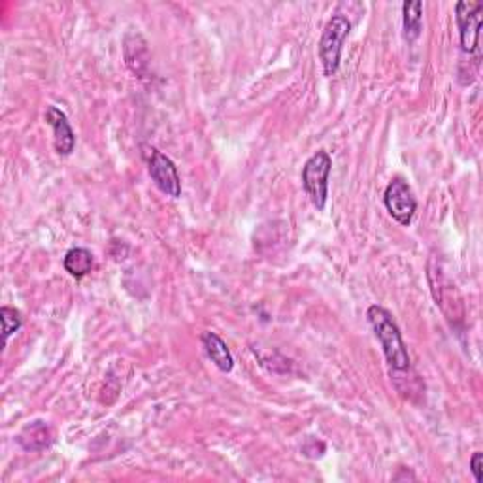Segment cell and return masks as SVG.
<instances>
[{"mask_svg":"<svg viewBox=\"0 0 483 483\" xmlns=\"http://www.w3.org/2000/svg\"><path fill=\"white\" fill-rule=\"evenodd\" d=\"M367 319L382 346L391 374L392 372L401 374V372L410 370L411 367L410 355L402 340L401 329L397 325V321L392 319L391 312H387L384 306H378V304H372V306L367 310Z\"/></svg>","mask_w":483,"mask_h":483,"instance_id":"obj_1","label":"cell"},{"mask_svg":"<svg viewBox=\"0 0 483 483\" xmlns=\"http://www.w3.org/2000/svg\"><path fill=\"white\" fill-rule=\"evenodd\" d=\"M351 32V22L346 15H332L327 22L323 34H321V40L317 46V56L321 61V66H323V74L327 78H332L338 68L340 61H342V51L344 44Z\"/></svg>","mask_w":483,"mask_h":483,"instance_id":"obj_2","label":"cell"},{"mask_svg":"<svg viewBox=\"0 0 483 483\" xmlns=\"http://www.w3.org/2000/svg\"><path fill=\"white\" fill-rule=\"evenodd\" d=\"M332 170V157L329 151H315L302 167V187L317 211H323L329 201V177Z\"/></svg>","mask_w":483,"mask_h":483,"instance_id":"obj_3","label":"cell"},{"mask_svg":"<svg viewBox=\"0 0 483 483\" xmlns=\"http://www.w3.org/2000/svg\"><path fill=\"white\" fill-rule=\"evenodd\" d=\"M455 22L459 27L461 53L479 63V32L483 22V4L476 0H462L455 4Z\"/></svg>","mask_w":483,"mask_h":483,"instance_id":"obj_4","label":"cell"},{"mask_svg":"<svg viewBox=\"0 0 483 483\" xmlns=\"http://www.w3.org/2000/svg\"><path fill=\"white\" fill-rule=\"evenodd\" d=\"M146 150V160H148V172L155 187L165 193L170 199H180L182 196V180L174 160L159 151L157 148H144Z\"/></svg>","mask_w":483,"mask_h":483,"instance_id":"obj_5","label":"cell"},{"mask_svg":"<svg viewBox=\"0 0 483 483\" xmlns=\"http://www.w3.org/2000/svg\"><path fill=\"white\" fill-rule=\"evenodd\" d=\"M384 204L389 211V216L397 223L408 227L414 221V216L418 211V199L414 191H411L410 184L402 177H392L384 193Z\"/></svg>","mask_w":483,"mask_h":483,"instance_id":"obj_6","label":"cell"},{"mask_svg":"<svg viewBox=\"0 0 483 483\" xmlns=\"http://www.w3.org/2000/svg\"><path fill=\"white\" fill-rule=\"evenodd\" d=\"M44 119L53 129V146H56V151L61 157L73 155V151L76 150V134L66 114L59 110L57 106H47Z\"/></svg>","mask_w":483,"mask_h":483,"instance_id":"obj_7","label":"cell"},{"mask_svg":"<svg viewBox=\"0 0 483 483\" xmlns=\"http://www.w3.org/2000/svg\"><path fill=\"white\" fill-rule=\"evenodd\" d=\"M201 342H203L204 353L208 355V359L213 365H216L225 374L232 372V368H235V357H232L227 342L218 332H211V331L203 332Z\"/></svg>","mask_w":483,"mask_h":483,"instance_id":"obj_8","label":"cell"},{"mask_svg":"<svg viewBox=\"0 0 483 483\" xmlns=\"http://www.w3.org/2000/svg\"><path fill=\"white\" fill-rule=\"evenodd\" d=\"M15 442L20 444L22 450L25 452H44L53 444V435L47 423L32 421L22 428V433L17 435Z\"/></svg>","mask_w":483,"mask_h":483,"instance_id":"obj_9","label":"cell"},{"mask_svg":"<svg viewBox=\"0 0 483 483\" xmlns=\"http://www.w3.org/2000/svg\"><path fill=\"white\" fill-rule=\"evenodd\" d=\"M63 266L70 276L76 278V280H82L93 271L95 257L85 247H73L66 252V255L63 259Z\"/></svg>","mask_w":483,"mask_h":483,"instance_id":"obj_10","label":"cell"},{"mask_svg":"<svg viewBox=\"0 0 483 483\" xmlns=\"http://www.w3.org/2000/svg\"><path fill=\"white\" fill-rule=\"evenodd\" d=\"M402 29L408 44H414L423 30V3H404L402 4Z\"/></svg>","mask_w":483,"mask_h":483,"instance_id":"obj_11","label":"cell"},{"mask_svg":"<svg viewBox=\"0 0 483 483\" xmlns=\"http://www.w3.org/2000/svg\"><path fill=\"white\" fill-rule=\"evenodd\" d=\"M0 321H3V336L6 344L8 338L23 327V317L20 310H15L12 306H3L0 308Z\"/></svg>","mask_w":483,"mask_h":483,"instance_id":"obj_12","label":"cell"},{"mask_svg":"<svg viewBox=\"0 0 483 483\" xmlns=\"http://www.w3.org/2000/svg\"><path fill=\"white\" fill-rule=\"evenodd\" d=\"M470 472L476 483H483V453L481 452H474L470 459Z\"/></svg>","mask_w":483,"mask_h":483,"instance_id":"obj_13","label":"cell"}]
</instances>
